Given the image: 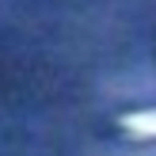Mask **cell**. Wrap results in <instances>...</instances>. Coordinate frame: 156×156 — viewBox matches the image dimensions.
I'll use <instances>...</instances> for the list:
<instances>
[{"label": "cell", "mask_w": 156, "mask_h": 156, "mask_svg": "<svg viewBox=\"0 0 156 156\" xmlns=\"http://www.w3.org/2000/svg\"><path fill=\"white\" fill-rule=\"evenodd\" d=\"M126 129L133 137H156V111H141V114H129Z\"/></svg>", "instance_id": "6da1fadb"}]
</instances>
